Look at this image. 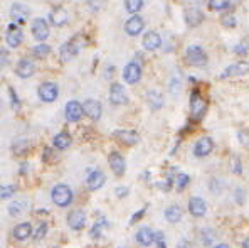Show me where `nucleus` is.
<instances>
[{
    "label": "nucleus",
    "instance_id": "obj_23",
    "mask_svg": "<svg viewBox=\"0 0 249 248\" xmlns=\"http://www.w3.org/2000/svg\"><path fill=\"white\" fill-rule=\"evenodd\" d=\"M27 16H29V9L26 5H22V3H14L10 7V17L16 20V24L24 22L27 19Z\"/></svg>",
    "mask_w": 249,
    "mask_h": 248
},
{
    "label": "nucleus",
    "instance_id": "obj_39",
    "mask_svg": "<svg viewBox=\"0 0 249 248\" xmlns=\"http://www.w3.org/2000/svg\"><path fill=\"white\" fill-rule=\"evenodd\" d=\"M14 193H16V187H14V186H3L2 189H0V196H2V199L10 198Z\"/></svg>",
    "mask_w": 249,
    "mask_h": 248
},
{
    "label": "nucleus",
    "instance_id": "obj_46",
    "mask_svg": "<svg viewBox=\"0 0 249 248\" xmlns=\"http://www.w3.org/2000/svg\"><path fill=\"white\" fill-rule=\"evenodd\" d=\"M214 248H231L229 245H226V243H219L218 247H214Z\"/></svg>",
    "mask_w": 249,
    "mask_h": 248
},
{
    "label": "nucleus",
    "instance_id": "obj_14",
    "mask_svg": "<svg viewBox=\"0 0 249 248\" xmlns=\"http://www.w3.org/2000/svg\"><path fill=\"white\" fill-rule=\"evenodd\" d=\"M143 48L147 49V51H156V49L162 46V37H160L158 33H155V31H148L147 34L143 35Z\"/></svg>",
    "mask_w": 249,
    "mask_h": 248
},
{
    "label": "nucleus",
    "instance_id": "obj_25",
    "mask_svg": "<svg viewBox=\"0 0 249 248\" xmlns=\"http://www.w3.org/2000/svg\"><path fill=\"white\" fill-rule=\"evenodd\" d=\"M204 20V14L201 12L199 9H188L186 12V22L187 26L190 27H197L199 24Z\"/></svg>",
    "mask_w": 249,
    "mask_h": 248
},
{
    "label": "nucleus",
    "instance_id": "obj_32",
    "mask_svg": "<svg viewBox=\"0 0 249 248\" xmlns=\"http://www.w3.org/2000/svg\"><path fill=\"white\" fill-rule=\"evenodd\" d=\"M231 5V0H209L211 10H226Z\"/></svg>",
    "mask_w": 249,
    "mask_h": 248
},
{
    "label": "nucleus",
    "instance_id": "obj_19",
    "mask_svg": "<svg viewBox=\"0 0 249 248\" xmlns=\"http://www.w3.org/2000/svg\"><path fill=\"white\" fill-rule=\"evenodd\" d=\"M35 71V66L31 59H20L16 66V74L20 78H31Z\"/></svg>",
    "mask_w": 249,
    "mask_h": 248
},
{
    "label": "nucleus",
    "instance_id": "obj_47",
    "mask_svg": "<svg viewBox=\"0 0 249 248\" xmlns=\"http://www.w3.org/2000/svg\"><path fill=\"white\" fill-rule=\"evenodd\" d=\"M243 248H249V238L246 240V242L243 243Z\"/></svg>",
    "mask_w": 249,
    "mask_h": 248
},
{
    "label": "nucleus",
    "instance_id": "obj_29",
    "mask_svg": "<svg viewBox=\"0 0 249 248\" xmlns=\"http://www.w3.org/2000/svg\"><path fill=\"white\" fill-rule=\"evenodd\" d=\"M71 142H73V139H71L69 133L61 132V133H58V135L54 137V140H52V144H54V147H56V149H59V150H64V149L69 147Z\"/></svg>",
    "mask_w": 249,
    "mask_h": 248
},
{
    "label": "nucleus",
    "instance_id": "obj_35",
    "mask_svg": "<svg viewBox=\"0 0 249 248\" xmlns=\"http://www.w3.org/2000/svg\"><path fill=\"white\" fill-rule=\"evenodd\" d=\"M220 24L224 27H236V17L233 14H224L222 19H220Z\"/></svg>",
    "mask_w": 249,
    "mask_h": 248
},
{
    "label": "nucleus",
    "instance_id": "obj_42",
    "mask_svg": "<svg viewBox=\"0 0 249 248\" xmlns=\"http://www.w3.org/2000/svg\"><path fill=\"white\" fill-rule=\"evenodd\" d=\"M126 194H128L126 187H116V196L118 198H123V196H126Z\"/></svg>",
    "mask_w": 249,
    "mask_h": 248
},
{
    "label": "nucleus",
    "instance_id": "obj_30",
    "mask_svg": "<svg viewBox=\"0 0 249 248\" xmlns=\"http://www.w3.org/2000/svg\"><path fill=\"white\" fill-rule=\"evenodd\" d=\"M49 52H51V46L44 44V42H41V44H37L34 49H32V54H34L37 59H44V58H47Z\"/></svg>",
    "mask_w": 249,
    "mask_h": 248
},
{
    "label": "nucleus",
    "instance_id": "obj_18",
    "mask_svg": "<svg viewBox=\"0 0 249 248\" xmlns=\"http://www.w3.org/2000/svg\"><path fill=\"white\" fill-rule=\"evenodd\" d=\"M49 20H51L56 27H62V26H66L67 20H69V14L66 12V9L58 7V9H54L51 14H49Z\"/></svg>",
    "mask_w": 249,
    "mask_h": 248
},
{
    "label": "nucleus",
    "instance_id": "obj_16",
    "mask_svg": "<svg viewBox=\"0 0 249 248\" xmlns=\"http://www.w3.org/2000/svg\"><path fill=\"white\" fill-rule=\"evenodd\" d=\"M109 165H111L113 172H115L118 177H122L126 171V164H124L123 155H120L118 152H111L109 154Z\"/></svg>",
    "mask_w": 249,
    "mask_h": 248
},
{
    "label": "nucleus",
    "instance_id": "obj_31",
    "mask_svg": "<svg viewBox=\"0 0 249 248\" xmlns=\"http://www.w3.org/2000/svg\"><path fill=\"white\" fill-rule=\"evenodd\" d=\"M143 7V0H124V9L130 14H138Z\"/></svg>",
    "mask_w": 249,
    "mask_h": 248
},
{
    "label": "nucleus",
    "instance_id": "obj_36",
    "mask_svg": "<svg viewBox=\"0 0 249 248\" xmlns=\"http://www.w3.org/2000/svg\"><path fill=\"white\" fill-rule=\"evenodd\" d=\"M24 210H26V203H24V201H19V203H14V204H10L9 206V213L10 215H20V213H22Z\"/></svg>",
    "mask_w": 249,
    "mask_h": 248
},
{
    "label": "nucleus",
    "instance_id": "obj_15",
    "mask_svg": "<svg viewBox=\"0 0 249 248\" xmlns=\"http://www.w3.org/2000/svg\"><path fill=\"white\" fill-rule=\"evenodd\" d=\"M143 19H141L140 16H133L130 17V19L126 20V24H124V31H126L128 35H138L143 31Z\"/></svg>",
    "mask_w": 249,
    "mask_h": 248
},
{
    "label": "nucleus",
    "instance_id": "obj_22",
    "mask_svg": "<svg viewBox=\"0 0 249 248\" xmlns=\"http://www.w3.org/2000/svg\"><path fill=\"white\" fill-rule=\"evenodd\" d=\"M105 181H106V177L101 171H91L86 179V184L91 191H96V189H101Z\"/></svg>",
    "mask_w": 249,
    "mask_h": 248
},
{
    "label": "nucleus",
    "instance_id": "obj_10",
    "mask_svg": "<svg viewBox=\"0 0 249 248\" xmlns=\"http://www.w3.org/2000/svg\"><path fill=\"white\" fill-rule=\"evenodd\" d=\"M32 35L41 42L49 37V26L44 19L39 17V19H35L34 22H32Z\"/></svg>",
    "mask_w": 249,
    "mask_h": 248
},
{
    "label": "nucleus",
    "instance_id": "obj_5",
    "mask_svg": "<svg viewBox=\"0 0 249 248\" xmlns=\"http://www.w3.org/2000/svg\"><path fill=\"white\" fill-rule=\"evenodd\" d=\"M5 41L9 44V48H19L24 41V34L17 24H10L5 31Z\"/></svg>",
    "mask_w": 249,
    "mask_h": 248
},
{
    "label": "nucleus",
    "instance_id": "obj_24",
    "mask_svg": "<svg viewBox=\"0 0 249 248\" xmlns=\"http://www.w3.org/2000/svg\"><path fill=\"white\" fill-rule=\"evenodd\" d=\"M113 135L124 145H135L138 142V133L133 132V130H116Z\"/></svg>",
    "mask_w": 249,
    "mask_h": 248
},
{
    "label": "nucleus",
    "instance_id": "obj_37",
    "mask_svg": "<svg viewBox=\"0 0 249 248\" xmlns=\"http://www.w3.org/2000/svg\"><path fill=\"white\" fill-rule=\"evenodd\" d=\"M46 233H47V223H41V225H39V228L35 230V233H34V240H35V242L42 240L46 236Z\"/></svg>",
    "mask_w": 249,
    "mask_h": 248
},
{
    "label": "nucleus",
    "instance_id": "obj_21",
    "mask_svg": "<svg viewBox=\"0 0 249 248\" xmlns=\"http://www.w3.org/2000/svg\"><path fill=\"white\" fill-rule=\"evenodd\" d=\"M84 223H86V215L81 210H74L67 216V225L73 230H81L84 226Z\"/></svg>",
    "mask_w": 249,
    "mask_h": 248
},
{
    "label": "nucleus",
    "instance_id": "obj_7",
    "mask_svg": "<svg viewBox=\"0 0 249 248\" xmlns=\"http://www.w3.org/2000/svg\"><path fill=\"white\" fill-rule=\"evenodd\" d=\"M123 78L126 83L135 84L141 80V66L138 63H128L123 71Z\"/></svg>",
    "mask_w": 249,
    "mask_h": 248
},
{
    "label": "nucleus",
    "instance_id": "obj_9",
    "mask_svg": "<svg viewBox=\"0 0 249 248\" xmlns=\"http://www.w3.org/2000/svg\"><path fill=\"white\" fill-rule=\"evenodd\" d=\"M79 48H81V44H79V42H76V39H73V41L62 44L61 51H59V54H61V59H62L64 63L74 59V58H76V54H78V51H79Z\"/></svg>",
    "mask_w": 249,
    "mask_h": 248
},
{
    "label": "nucleus",
    "instance_id": "obj_3",
    "mask_svg": "<svg viewBox=\"0 0 249 248\" xmlns=\"http://www.w3.org/2000/svg\"><path fill=\"white\" fill-rule=\"evenodd\" d=\"M37 93L42 101L51 103V101H54L56 98L59 97V88H58V84L52 83V81H46V83H42L41 86H39Z\"/></svg>",
    "mask_w": 249,
    "mask_h": 248
},
{
    "label": "nucleus",
    "instance_id": "obj_12",
    "mask_svg": "<svg viewBox=\"0 0 249 248\" xmlns=\"http://www.w3.org/2000/svg\"><path fill=\"white\" fill-rule=\"evenodd\" d=\"M84 108L79 101H69L66 105V120L67 122H78L83 116Z\"/></svg>",
    "mask_w": 249,
    "mask_h": 248
},
{
    "label": "nucleus",
    "instance_id": "obj_28",
    "mask_svg": "<svg viewBox=\"0 0 249 248\" xmlns=\"http://www.w3.org/2000/svg\"><path fill=\"white\" fill-rule=\"evenodd\" d=\"M147 101L152 110H160L163 106V97H162V93H158V91H148Z\"/></svg>",
    "mask_w": 249,
    "mask_h": 248
},
{
    "label": "nucleus",
    "instance_id": "obj_4",
    "mask_svg": "<svg viewBox=\"0 0 249 248\" xmlns=\"http://www.w3.org/2000/svg\"><path fill=\"white\" fill-rule=\"evenodd\" d=\"M186 59L188 65L192 66H204L207 63V56H205L204 49L201 46H190V48H187Z\"/></svg>",
    "mask_w": 249,
    "mask_h": 248
},
{
    "label": "nucleus",
    "instance_id": "obj_17",
    "mask_svg": "<svg viewBox=\"0 0 249 248\" xmlns=\"http://www.w3.org/2000/svg\"><path fill=\"white\" fill-rule=\"evenodd\" d=\"M188 211H190V215L195 216V218H201V216H204L205 211H207V204H205V201L201 199V198H190V201H188Z\"/></svg>",
    "mask_w": 249,
    "mask_h": 248
},
{
    "label": "nucleus",
    "instance_id": "obj_34",
    "mask_svg": "<svg viewBox=\"0 0 249 248\" xmlns=\"http://www.w3.org/2000/svg\"><path fill=\"white\" fill-rule=\"evenodd\" d=\"M106 2H108V0H86L88 7H90L93 12H101L106 7Z\"/></svg>",
    "mask_w": 249,
    "mask_h": 248
},
{
    "label": "nucleus",
    "instance_id": "obj_33",
    "mask_svg": "<svg viewBox=\"0 0 249 248\" xmlns=\"http://www.w3.org/2000/svg\"><path fill=\"white\" fill-rule=\"evenodd\" d=\"M29 150H31L29 142L22 140V142H16V144H14V154L22 155V154H26V152H29Z\"/></svg>",
    "mask_w": 249,
    "mask_h": 248
},
{
    "label": "nucleus",
    "instance_id": "obj_11",
    "mask_svg": "<svg viewBox=\"0 0 249 248\" xmlns=\"http://www.w3.org/2000/svg\"><path fill=\"white\" fill-rule=\"evenodd\" d=\"M109 101L113 105H123L126 103V91H124L123 84L120 83H113L109 88Z\"/></svg>",
    "mask_w": 249,
    "mask_h": 248
},
{
    "label": "nucleus",
    "instance_id": "obj_13",
    "mask_svg": "<svg viewBox=\"0 0 249 248\" xmlns=\"http://www.w3.org/2000/svg\"><path fill=\"white\" fill-rule=\"evenodd\" d=\"M83 108H84V113H86L88 116H90L91 120H99L101 118V113H103V106L99 101L96 100H86L83 103Z\"/></svg>",
    "mask_w": 249,
    "mask_h": 248
},
{
    "label": "nucleus",
    "instance_id": "obj_43",
    "mask_svg": "<svg viewBox=\"0 0 249 248\" xmlns=\"http://www.w3.org/2000/svg\"><path fill=\"white\" fill-rule=\"evenodd\" d=\"M143 213H145V208H141V210L138 211V213H135V215H133V218L130 219V223H135V221H137V219H140V218H141V215H143Z\"/></svg>",
    "mask_w": 249,
    "mask_h": 248
},
{
    "label": "nucleus",
    "instance_id": "obj_6",
    "mask_svg": "<svg viewBox=\"0 0 249 248\" xmlns=\"http://www.w3.org/2000/svg\"><path fill=\"white\" fill-rule=\"evenodd\" d=\"M248 73H249V63H246V61H241V63H236V65L227 66V68L222 71V74H220V78H222V80H226V78L243 76V74H248Z\"/></svg>",
    "mask_w": 249,
    "mask_h": 248
},
{
    "label": "nucleus",
    "instance_id": "obj_26",
    "mask_svg": "<svg viewBox=\"0 0 249 248\" xmlns=\"http://www.w3.org/2000/svg\"><path fill=\"white\" fill-rule=\"evenodd\" d=\"M32 235V226L31 223H20V225L16 226V230H14V236H16L17 240H27L29 236Z\"/></svg>",
    "mask_w": 249,
    "mask_h": 248
},
{
    "label": "nucleus",
    "instance_id": "obj_8",
    "mask_svg": "<svg viewBox=\"0 0 249 248\" xmlns=\"http://www.w3.org/2000/svg\"><path fill=\"white\" fill-rule=\"evenodd\" d=\"M212 149H214V142H212L211 137H201L194 145V154L197 157H205V155L211 154Z\"/></svg>",
    "mask_w": 249,
    "mask_h": 248
},
{
    "label": "nucleus",
    "instance_id": "obj_41",
    "mask_svg": "<svg viewBox=\"0 0 249 248\" xmlns=\"http://www.w3.org/2000/svg\"><path fill=\"white\" fill-rule=\"evenodd\" d=\"M99 233H101V225H94L93 226V231H91V236H93V238H94V236L98 238Z\"/></svg>",
    "mask_w": 249,
    "mask_h": 248
},
{
    "label": "nucleus",
    "instance_id": "obj_45",
    "mask_svg": "<svg viewBox=\"0 0 249 248\" xmlns=\"http://www.w3.org/2000/svg\"><path fill=\"white\" fill-rule=\"evenodd\" d=\"M237 201H239V204H243V198H241V189H237Z\"/></svg>",
    "mask_w": 249,
    "mask_h": 248
},
{
    "label": "nucleus",
    "instance_id": "obj_27",
    "mask_svg": "<svg viewBox=\"0 0 249 248\" xmlns=\"http://www.w3.org/2000/svg\"><path fill=\"white\" fill-rule=\"evenodd\" d=\"M165 218L169 223H177L182 219V208L177 206V204H172L165 210Z\"/></svg>",
    "mask_w": 249,
    "mask_h": 248
},
{
    "label": "nucleus",
    "instance_id": "obj_20",
    "mask_svg": "<svg viewBox=\"0 0 249 248\" xmlns=\"http://www.w3.org/2000/svg\"><path fill=\"white\" fill-rule=\"evenodd\" d=\"M156 233L152 228H140V231L137 233V242L141 247H150L152 243H155Z\"/></svg>",
    "mask_w": 249,
    "mask_h": 248
},
{
    "label": "nucleus",
    "instance_id": "obj_44",
    "mask_svg": "<svg viewBox=\"0 0 249 248\" xmlns=\"http://www.w3.org/2000/svg\"><path fill=\"white\" fill-rule=\"evenodd\" d=\"M234 51H236L237 54H243V52L248 51V48L244 44H239V46H236V48H234Z\"/></svg>",
    "mask_w": 249,
    "mask_h": 248
},
{
    "label": "nucleus",
    "instance_id": "obj_2",
    "mask_svg": "<svg viewBox=\"0 0 249 248\" xmlns=\"http://www.w3.org/2000/svg\"><path fill=\"white\" fill-rule=\"evenodd\" d=\"M205 108H207V103H205L204 98L199 95V91L194 90L190 95V115H192V118L199 122V120L204 116Z\"/></svg>",
    "mask_w": 249,
    "mask_h": 248
},
{
    "label": "nucleus",
    "instance_id": "obj_38",
    "mask_svg": "<svg viewBox=\"0 0 249 248\" xmlns=\"http://www.w3.org/2000/svg\"><path fill=\"white\" fill-rule=\"evenodd\" d=\"M188 181H190V177L186 176V174H180V176H177V189L179 191H182L184 187L188 184Z\"/></svg>",
    "mask_w": 249,
    "mask_h": 248
},
{
    "label": "nucleus",
    "instance_id": "obj_40",
    "mask_svg": "<svg viewBox=\"0 0 249 248\" xmlns=\"http://www.w3.org/2000/svg\"><path fill=\"white\" fill-rule=\"evenodd\" d=\"M9 93H10V98H12V108L19 110L20 108V101H19V98H17V93L14 91V88H9Z\"/></svg>",
    "mask_w": 249,
    "mask_h": 248
},
{
    "label": "nucleus",
    "instance_id": "obj_1",
    "mask_svg": "<svg viewBox=\"0 0 249 248\" xmlns=\"http://www.w3.org/2000/svg\"><path fill=\"white\" fill-rule=\"evenodd\" d=\"M51 198L59 208H66L73 203V191L66 184H58V186L52 187Z\"/></svg>",
    "mask_w": 249,
    "mask_h": 248
}]
</instances>
